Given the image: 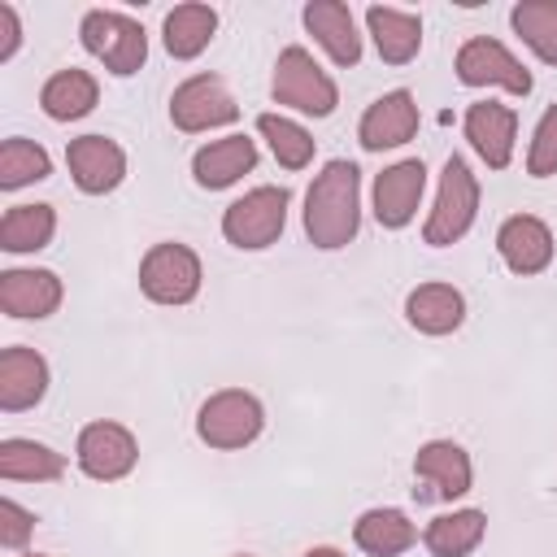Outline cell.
<instances>
[{"instance_id":"44dd1931","label":"cell","mask_w":557,"mask_h":557,"mask_svg":"<svg viewBox=\"0 0 557 557\" xmlns=\"http://www.w3.org/2000/svg\"><path fill=\"white\" fill-rule=\"evenodd\" d=\"M366 26H370L374 48L387 65H405L422 48V17L418 13H405V9H392V4H370Z\"/></svg>"},{"instance_id":"d590c367","label":"cell","mask_w":557,"mask_h":557,"mask_svg":"<svg viewBox=\"0 0 557 557\" xmlns=\"http://www.w3.org/2000/svg\"><path fill=\"white\" fill-rule=\"evenodd\" d=\"M30 557H44V553H30Z\"/></svg>"},{"instance_id":"6da1fadb","label":"cell","mask_w":557,"mask_h":557,"mask_svg":"<svg viewBox=\"0 0 557 557\" xmlns=\"http://www.w3.org/2000/svg\"><path fill=\"white\" fill-rule=\"evenodd\" d=\"M361 170L352 161H326L305 191V235L313 248H344L361 222Z\"/></svg>"},{"instance_id":"4fadbf2b","label":"cell","mask_w":557,"mask_h":557,"mask_svg":"<svg viewBox=\"0 0 557 557\" xmlns=\"http://www.w3.org/2000/svg\"><path fill=\"white\" fill-rule=\"evenodd\" d=\"M422 187H426V165H422L418 157L387 165V170L374 178V218H379V226H387V231L405 226V222L418 213Z\"/></svg>"},{"instance_id":"52a82bcc","label":"cell","mask_w":557,"mask_h":557,"mask_svg":"<svg viewBox=\"0 0 557 557\" xmlns=\"http://www.w3.org/2000/svg\"><path fill=\"white\" fill-rule=\"evenodd\" d=\"M287 187H252L222 213V235L235 248H270L287 222Z\"/></svg>"},{"instance_id":"ba28073f","label":"cell","mask_w":557,"mask_h":557,"mask_svg":"<svg viewBox=\"0 0 557 557\" xmlns=\"http://www.w3.org/2000/svg\"><path fill=\"white\" fill-rule=\"evenodd\" d=\"M235 117H239V104L231 100V91L218 74H196V78L178 83L170 96V122L187 135L209 131V126H226Z\"/></svg>"},{"instance_id":"836d02e7","label":"cell","mask_w":557,"mask_h":557,"mask_svg":"<svg viewBox=\"0 0 557 557\" xmlns=\"http://www.w3.org/2000/svg\"><path fill=\"white\" fill-rule=\"evenodd\" d=\"M22 44V26H17V9L13 4H0V61H9Z\"/></svg>"},{"instance_id":"d6986e66","label":"cell","mask_w":557,"mask_h":557,"mask_svg":"<svg viewBox=\"0 0 557 557\" xmlns=\"http://www.w3.org/2000/svg\"><path fill=\"white\" fill-rule=\"evenodd\" d=\"M257 165V144L248 135H226V139H213L205 144L196 157H191V174L200 187L209 191H222L231 187L239 174H248Z\"/></svg>"},{"instance_id":"cb8c5ba5","label":"cell","mask_w":557,"mask_h":557,"mask_svg":"<svg viewBox=\"0 0 557 557\" xmlns=\"http://www.w3.org/2000/svg\"><path fill=\"white\" fill-rule=\"evenodd\" d=\"M96 96H100V87H96V78L87 74V70H57L48 83H44V91H39V104H44V113L52 117V122H74V117H83V113H91L96 109Z\"/></svg>"},{"instance_id":"484cf974","label":"cell","mask_w":557,"mask_h":557,"mask_svg":"<svg viewBox=\"0 0 557 557\" xmlns=\"http://www.w3.org/2000/svg\"><path fill=\"white\" fill-rule=\"evenodd\" d=\"M352 540L370 557H396L418 540V531L400 509H366L352 527Z\"/></svg>"},{"instance_id":"ffe728a7","label":"cell","mask_w":557,"mask_h":557,"mask_svg":"<svg viewBox=\"0 0 557 557\" xmlns=\"http://www.w3.org/2000/svg\"><path fill=\"white\" fill-rule=\"evenodd\" d=\"M305 26H309V35H318V44L331 52L335 65H357L361 61V35L352 26L348 4H339V0H309L305 4Z\"/></svg>"},{"instance_id":"8fae6325","label":"cell","mask_w":557,"mask_h":557,"mask_svg":"<svg viewBox=\"0 0 557 557\" xmlns=\"http://www.w3.org/2000/svg\"><path fill=\"white\" fill-rule=\"evenodd\" d=\"M65 165H70L78 191L104 196V191H113V187L122 183V174H126V152H122L113 139H104V135H78V139H70V148H65Z\"/></svg>"},{"instance_id":"9a60e30c","label":"cell","mask_w":557,"mask_h":557,"mask_svg":"<svg viewBox=\"0 0 557 557\" xmlns=\"http://www.w3.org/2000/svg\"><path fill=\"white\" fill-rule=\"evenodd\" d=\"M496 248L513 274H540L553 261V231L531 213H513L500 222Z\"/></svg>"},{"instance_id":"3957f363","label":"cell","mask_w":557,"mask_h":557,"mask_svg":"<svg viewBox=\"0 0 557 557\" xmlns=\"http://www.w3.org/2000/svg\"><path fill=\"white\" fill-rule=\"evenodd\" d=\"M261 426H265V409L244 387L213 392L196 413V435L209 448H244V444H252L261 435Z\"/></svg>"},{"instance_id":"7c38bea8","label":"cell","mask_w":557,"mask_h":557,"mask_svg":"<svg viewBox=\"0 0 557 557\" xmlns=\"http://www.w3.org/2000/svg\"><path fill=\"white\" fill-rule=\"evenodd\" d=\"M413 474H418V483L426 487L422 496H435V500H457V496H466V492H470V479H474L466 448L453 444V440H431V444H422L418 457H413Z\"/></svg>"},{"instance_id":"30bf717a","label":"cell","mask_w":557,"mask_h":557,"mask_svg":"<svg viewBox=\"0 0 557 557\" xmlns=\"http://www.w3.org/2000/svg\"><path fill=\"white\" fill-rule=\"evenodd\" d=\"M457 78L466 87H505L513 96H527L531 91V70L496 39H466L461 52H457Z\"/></svg>"},{"instance_id":"7402d4cb","label":"cell","mask_w":557,"mask_h":557,"mask_svg":"<svg viewBox=\"0 0 557 557\" xmlns=\"http://www.w3.org/2000/svg\"><path fill=\"white\" fill-rule=\"evenodd\" d=\"M405 318H409V326L422 331V335H448V331L461 326L466 300H461V292L448 287V283H422V287L409 292Z\"/></svg>"},{"instance_id":"5b68a950","label":"cell","mask_w":557,"mask_h":557,"mask_svg":"<svg viewBox=\"0 0 557 557\" xmlns=\"http://www.w3.org/2000/svg\"><path fill=\"white\" fill-rule=\"evenodd\" d=\"M474 209H479V183H474V174H470V165L461 157H448L444 174H440V196H435V209L426 218L422 239L435 244V248L457 244L470 231Z\"/></svg>"},{"instance_id":"ac0fdd59","label":"cell","mask_w":557,"mask_h":557,"mask_svg":"<svg viewBox=\"0 0 557 557\" xmlns=\"http://www.w3.org/2000/svg\"><path fill=\"white\" fill-rule=\"evenodd\" d=\"M61 305V278L52 270H4L0 309L9 318H48Z\"/></svg>"},{"instance_id":"2e32d148","label":"cell","mask_w":557,"mask_h":557,"mask_svg":"<svg viewBox=\"0 0 557 557\" xmlns=\"http://www.w3.org/2000/svg\"><path fill=\"white\" fill-rule=\"evenodd\" d=\"M48 392V361L35 348H4L0 352V409L22 413L30 405H39Z\"/></svg>"},{"instance_id":"9c48e42d","label":"cell","mask_w":557,"mask_h":557,"mask_svg":"<svg viewBox=\"0 0 557 557\" xmlns=\"http://www.w3.org/2000/svg\"><path fill=\"white\" fill-rule=\"evenodd\" d=\"M135 461H139V444L122 422H87L78 431V466L87 479L113 483L131 474Z\"/></svg>"},{"instance_id":"7a4b0ae2","label":"cell","mask_w":557,"mask_h":557,"mask_svg":"<svg viewBox=\"0 0 557 557\" xmlns=\"http://www.w3.org/2000/svg\"><path fill=\"white\" fill-rule=\"evenodd\" d=\"M78 35H83V48H87L96 61H104V70L117 74V78L135 74V70L148 61V35H144V26H139L135 17H126V13L91 9V13L83 17Z\"/></svg>"},{"instance_id":"1f68e13d","label":"cell","mask_w":557,"mask_h":557,"mask_svg":"<svg viewBox=\"0 0 557 557\" xmlns=\"http://www.w3.org/2000/svg\"><path fill=\"white\" fill-rule=\"evenodd\" d=\"M527 174H535V178L557 174V104L544 109V117H540V126H535V135H531Z\"/></svg>"},{"instance_id":"f546056e","label":"cell","mask_w":557,"mask_h":557,"mask_svg":"<svg viewBox=\"0 0 557 557\" xmlns=\"http://www.w3.org/2000/svg\"><path fill=\"white\" fill-rule=\"evenodd\" d=\"M52 174V157L35 144V139H4L0 144V187L4 191H17L26 183H39Z\"/></svg>"},{"instance_id":"5bb4252c","label":"cell","mask_w":557,"mask_h":557,"mask_svg":"<svg viewBox=\"0 0 557 557\" xmlns=\"http://www.w3.org/2000/svg\"><path fill=\"white\" fill-rule=\"evenodd\" d=\"M413 131H418V104L405 87H396V91L379 96L366 109V117L357 126V139H361L366 152H383V148H396V144L413 139Z\"/></svg>"},{"instance_id":"f1b7e54d","label":"cell","mask_w":557,"mask_h":557,"mask_svg":"<svg viewBox=\"0 0 557 557\" xmlns=\"http://www.w3.org/2000/svg\"><path fill=\"white\" fill-rule=\"evenodd\" d=\"M513 30L531 44V52L548 65H557V0H522L509 13Z\"/></svg>"},{"instance_id":"e0dca14e","label":"cell","mask_w":557,"mask_h":557,"mask_svg":"<svg viewBox=\"0 0 557 557\" xmlns=\"http://www.w3.org/2000/svg\"><path fill=\"white\" fill-rule=\"evenodd\" d=\"M513 131H518V113L496 104V100H483V104H470L466 109V139L474 144V152L492 165V170H505L509 157H513Z\"/></svg>"},{"instance_id":"e575fe53","label":"cell","mask_w":557,"mask_h":557,"mask_svg":"<svg viewBox=\"0 0 557 557\" xmlns=\"http://www.w3.org/2000/svg\"><path fill=\"white\" fill-rule=\"evenodd\" d=\"M305 557H344V553H339V548H309Z\"/></svg>"},{"instance_id":"4316f807","label":"cell","mask_w":557,"mask_h":557,"mask_svg":"<svg viewBox=\"0 0 557 557\" xmlns=\"http://www.w3.org/2000/svg\"><path fill=\"white\" fill-rule=\"evenodd\" d=\"M483 531H487L483 509H453V513H440V518L422 531V540H426L431 557H466V553L479 548Z\"/></svg>"},{"instance_id":"d4e9b609","label":"cell","mask_w":557,"mask_h":557,"mask_svg":"<svg viewBox=\"0 0 557 557\" xmlns=\"http://www.w3.org/2000/svg\"><path fill=\"white\" fill-rule=\"evenodd\" d=\"M65 474V457L35 440H4L0 444V479L9 483H52Z\"/></svg>"},{"instance_id":"83f0119b","label":"cell","mask_w":557,"mask_h":557,"mask_svg":"<svg viewBox=\"0 0 557 557\" xmlns=\"http://www.w3.org/2000/svg\"><path fill=\"white\" fill-rule=\"evenodd\" d=\"M52 231H57L52 205H13L0 218V248L4 252H39V248H48Z\"/></svg>"},{"instance_id":"603a6c76","label":"cell","mask_w":557,"mask_h":557,"mask_svg":"<svg viewBox=\"0 0 557 557\" xmlns=\"http://www.w3.org/2000/svg\"><path fill=\"white\" fill-rule=\"evenodd\" d=\"M213 30H218V13H213L209 4H178V9H170L165 22H161L165 52L178 57V61L200 57V52L209 48Z\"/></svg>"},{"instance_id":"4dcf8cb0","label":"cell","mask_w":557,"mask_h":557,"mask_svg":"<svg viewBox=\"0 0 557 557\" xmlns=\"http://www.w3.org/2000/svg\"><path fill=\"white\" fill-rule=\"evenodd\" d=\"M257 131L270 139L274 157L283 170H305L313 161V135L305 126H296L292 117H278V113H261L257 117Z\"/></svg>"},{"instance_id":"277c9868","label":"cell","mask_w":557,"mask_h":557,"mask_svg":"<svg viewBox=\"0 0 557 557\" xmlns=\"http://www.w3.org/2000/svg\"><path fill=\"white\" fill-rule=\"evenodd\" d=\"M274 100L287 104V109L326 117V113H335L339 91H335V83L326 78V70H322L300 44H292V48L278 52V65H274Z\"/></svg>"},{"instance_id":"d6a6232c","label":"cell","mask_w":557,"mask_h":557,"mask_svg":"<svg viewBox=\"0 0 557 557\" xmlns=\"http://www.w3.org/2000/svg\"><path fill=\"white\" fill-rule=\"evenodd\" d=\"M30 531H35V513H26L17 500H0V544L4 548H22L26 540H30Z\"/></svg>"},{"instance_id":"8992f818","label":"cell","mask_w":557,"mask_h":557,"mask_svg":"<svg viewBox=\"0 0 557 557\" xmlns=\"http://www.w3.org/2000/svg\"><path fill=\"white\" fill-rule=\"evenodd\" d=\"M139 287L157 305H187L200 292V257L187 244H152L139 261Z\"/></svg>"}]
</instances>
